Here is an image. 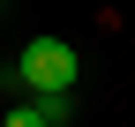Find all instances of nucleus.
I'll list each match as a JSON object with an SVG mask.
<instances>
[{
    "label": "nucleus",
    "mask_w": 135,
    "mask_h": 127,
    "mask_svg": "<svg viewBox=\"0 0 135 127\" xmlns=\"http://www.w3.org/2000/svg\"><path fill=\"white\" fill-rule=\"evenodd\" d=\"M0 127H45V112H38V97H30V105H15V112L0 120Z\"/></svg>",
    "instance_id": "f03ea898"
},
{
    "label": "nucleus",
    "mask_w": 135,
    "mask_h": 127,
    "mask_svg": "<svg viewBox=\"0 0 135 127\" xmlns=\"http://www.w3.org/2000/svg\"><path fill=\"white\" fill-rule=\"evenodd\" d=\"M83 75V52L68 38H30L23 52H15V82L30 90V97H53V90H75Z\"/></svg>",
    "instance_id": "f257e3e1"
}]
</instances>
